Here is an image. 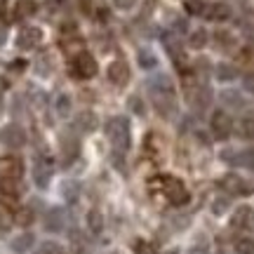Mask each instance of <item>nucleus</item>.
Returning <instances> with one entry per match:
<instances>
[{"label": "nucleus", "mask_w": 254, "mask_h": 254, "mask_svg": "<svg viewBox=\"0 0 254 254\" xmlns=\"http://www.w3.org/2000/svg\"><path fill=\"white\" fill-rule=\"evenodd\" d=\"M24 165L19 158H0V189L5 193H14L21 182Z\"/></svg>", "instance_id": "obj_1"}, {"label": "nucleus", "mask_w": 254, "mask_h": 254, "mask_svg": "<svg viewBox=\"0 0 254 254\" xmlns=\"http://www.w3.org/2000/svg\"><path fill=\"white\" fill-rule=\"evenodd\" d=\"M155 182L160 184V193H163L172 205H177V207H179V205H186L190 200V193H189V189L184 186L182 179H177V177H160V179H155Z\"/></svg>", "instance_id": "obj_2"}, {"label": "nucleus", "mask_w": 254, "mask_h": 254, "mask_svg": "<svg viewBox=\"0 0 254 254\" xmlns=\"http://www.w3.org/2000/svg\"><path fill=\"white\" fill-rule=\"evenodd\" d=\"M106 136L118 151H127L129 146V123L123 116H116L106 123Z\"/></svg>", "instance_id": "obj_3"}, {"label": "nucleus", "mask_w": 254, "mask_h": 254, "mask_svg": "<svg viewBox=\"0 0 254 254\" xmlns=\"http://www.w3.org/2000/svg\"><path fill=\"white\" fill-rule=\"evenodd\" d=\"M71 68H73V75H78V78H92V75H97V62L87 52H78V55L73 57Z\"/></svg>", "instance_id": "obj_4"}, {"label": "nucleus", "mask_w": 254, "mask_h": 254, "mask_svg": "<svg viewBox=\"0 0 254 254\" xmlns=\"http://www.w3.org/2000/svg\"><path fill=\"white\" fill-rule=\"evenodd\" d=\"M212 132L217 139H228V136L233 134V120L228 116L226 111H217L214 116H212Z\"/></svg>", "instance_id": "obj_5"}, {"label": "nucleus", "mask_w": 254, "mask_h": 254, "mask_svg": "<svg viewBox=\"0 0 254 254\" xmlns=\"http://www.w3.org/2000/svg\"><path fill=\"white\" fill-rule=\"evenodd\" d=\"M40 43H43V31L38 26H26L19 31L17 45L21 47V50H33V47H38Z\"/></svg>", "instance_id": "obj_6"}, {"label": "nucleus", "mask_w": 254, "mask_h": 254, "mask_svg": "<svg viewBox=\"0 0 254 254\" xmlns=\"http://www.w3.org/2000/svg\"><path fill=\"white\" fill-rule=\"evenodd\" d=\"M221 158H224V160H228L231 165L254 170V148H245V151H224V153H221Z\"/></svg>", "instance_id": "obj_7"}, {"label": "nucleus", "mask_w": 254, "mask_h": 254, "mask_svg": "<svg viewBox=\"0 0 254 254\" xmlns=\"http://www.w3.org/2000/svg\"><path fill=\"white\" fill-rule=\"evenodd\" d=\"M0 139H2V144L9 146V148H19V146L26 144V134H24V129L19 125H7L2 129Z\"/></svg>", "instance_id": "obj_8"}, {"label": "nucleus", "mask_w": 254, "mask_h": 254, "mask_svg": "<svg viewBox=\"0 0 254 254\" xmlns=\"http://www.w3.org/2000/svg\"><path fill=\"white\" fill-rule=\"evenodd\" d=\"M106 73H109V80L113 82V85H125V82L129 80V66H127V62H123V59L111 62Z\"/></svg>", "instance_id": "obj_9"}, {"label": "nucleus", "mask_w": 254, "mask_h": 254, "mask_svg": "<svg viewBox=\"0 0 254 254\" xmlns=\"http://www.w3.org/2000/svg\"><path fill=\"white\" fill-rule=\"evenodd\" d=\"M33 182H36L38 189H47L52 182V165L45 163V160H38L33 165Z\"/></svg>", "instance_id": "obj_10"}, {"label": "nucleus", "mask_w": 254, "mask_h": 254, "mask_svg": "<svg viewBox=\"0 0 254 254\" xmlns=\"http://www.w3.org/2000/svg\"><path fill=\"white\" fill-rule=\"evenodd\" d=\"M64 226H66V214H64V209L52 207L45 217V228L50 233H59V231H64Z\"/></svg>", "instance_id": "obj_11"}, {"label": "nucleus", "mask_w": 254, "mask_h": 254, "mask_svg": "<svg viewBox=\"0 0 254 254\" xmlns=\"http://www.w3.org/2000/svg\"><path fill=\"white\" fill-rule=\"evenodd\" d=\"M33 245H36V236H33V233H19L17 238H12L9 250L14 254H26V252H31Z\"/></svg>", "instance_id": "obj_12"}, {"label": "nucleus", "mask_w": 254, "mask_h": 254, "mask_svg": "<svg viewBox=\"0 0 254 254\" xmlns=\"http://www.w3.org/2000/svg\"><path fill=\"white\" fill-rule=\"evenodd\" d=\"M205 17L212 19V21H226L228 17H231V7H228L226 2H209V5H205Z\"/></svg>", "instance_id": "obj_13"}, {"label": "nucleus", "mask_w": 254, "mask_h": 254, "mask_svg": "<svg viewBox=\"0 0 254 254\" xmlns=\"http://www.w3.org/2000/svg\"><path fill=\"white\" fill-rule=\"evenodd\" d=\"M231 226H233V228H252L254 226V212H252V207H247V205L238 207V212L233 214V219H231Z\"/></svg>", "instance_id": "obj_14"}, {"label": "nucleus", "mask_w": 254, "mask_h": 254, "mask_svg": "<svg viewBox=\"0 0 254 254\" xmlns=\"http://www.w3.org/2000/svg\"><path fill=\"white\" fill-rule=\"evenodd\" d=\"M224 189L231 190V193H252L254 186L245 184V179H240L236 174H228L226 179H224Z\"/></svg>", "instance_id": "obj_15"}, {"label": "nucleus", "mask_w": 254, "mask_h": 254, "mask_svg": "<svg viewBox=\"0 0 254 254\" xmlns=\"http://www.w3.org/2000/svg\"><path fill=\"white\" fill-rule=\"evenodd\" d=\"M75 125H78L80 132H94L97 125H99V118L92 111H82L80 116H78V120H75Z\"/></svg>", "instance_id": "obj_16"}, {"label": "nucleus", "mask_w": 254, "mask_h": 254, "mask_svg": "<svg viewBox=\"0 0 254 254\" xmlns=\"http://www.w3.org/2000/svg\"><path fill=\"white\" fill-rule=\"evenodd\" d=\"M136 62H139V66H141L144 71H153L155 66H158V57H155L153 50L144 47V50H139V55H136Z\"/></svg>", "instance_id": "obj_17"}, {"label": "nucleus", "mask_w": 254, "mask_h": 254, "mask_svg": "<svg viewBox=\"0 0 254 254\" xmlns=\"http://www.w3.org/2000/svg\"><path fill=\"white\" fill-rule=\"evenodd\" d=\"M209 43V33L205 28H193L189 36V47L190 50H202Z\"/></svg>", "instance_id": "obj_18"}, {"label": "nucleus", "mask_w": 254, "mask_h": 254, "mask_svg": "<svg viewBox=\"0 0 254 254\" xmlns=\"http://www.w3.org/2000/svg\"><path fill=\"white\" fill-rule=\"evenodd\" d=\"M219 99H221V104H224V106H228V109H236V111H240L243 106H245V99H243L238 92H233V90L221 92V94H219Z\"/></svg>", "instance_id": "obj_19"}, {"label": "nucleus", "mask_w": 254, "mask_h": 254, "mask_svg": "<svg viewBox=\"0 0 254 254\" xmlns=\"http://www.w3.org/2000/svg\"><path fill=\"white\" fill-rule=\"evenodd\" d=\"M214 75H217L219 82H231L238 78V71H236V66H231V64H219L217 68H214Z\"/></svg>", "instance_id": "obj_20"}, {"label": "nucleus", "mask_w": 254, "mask_h": 254, "mask_svg": "<svg viewBox=\"0 0 254 254\" xmlns=\"http://www.w3.org/2000/svg\"><path fill=\"white\" fill-rule=\"evenodd\" d=\"M87 228H90L92 233H101L104 231V214H101L99 209H90L87 212Z\"/></svg>", "instance_id": "obj_21"}, {"label": "nucleus", "mask_w": 254, "mask_h": 254, "mask_svg": "<svg viewBox=\"0 0 254 254\" xmlns=\"http://www.w3.org/2000/svg\"><path fill=\"white\" fill-rule=\"evenodd\" d=\"M71 97L68 94H59L55 101V109H57V116H62V118H68V113H71Z\"/></svg>", "instance_id": "obj_22"}, {"label": "nucleus", "mask_w": 254, "mask_h": 254, "mask_svg": "<svg viewBox=\"0 0 254 254\" xmlns=\"http://www.w3.org/2000/svg\"><path fill=\"white\" fill-rule=\"evenodd\" d=\"M236 254H254V238H240L236 243Z\"/></svg>", "instance_id": "obj_23"}, {"label": "nucleus", "mask_w": 254, "mask_h": 254, "mask_svg": "<svg viewBox=\"0 0 254 254\" xmlns=\"http://www.w3.org/2000/svg\"><path fill=\"white\" fill-rule=\"evenodd\" d=\"M228 205H231V200L226 198V195H217V198H214V202H212V214H224V212H226L228 209Z\"/></svg>", "instance_id": "obj_24"}, {"label": "nucleus", "mask_w": 254, "mask_h": 254, "mask_svg": "<svg viewBox=\"0 0 254 254\" xmlns=\"http://www.w3.org/2000/svg\"><path fill=\"white\" fill-rule=\"evenodd\" d=\"M17 12L19 14H33L36 12V0H19Z\"/></svg>", "instance_id": "obj_25"}, {"label": "nucleus", "mask_w": 254, "mask_h": 254, "mask_svg": "<svg viewBox=\"0 0 254 254\" xmlns=\"http://www.w3.org/2000/svg\"><path fill=\"white\" fill-rule=\"evenodd\" d=\"M139 5V0H113V7L120 9V12H129Z\"/></svg>", "instance_id": "obj_26"}, {"label": "nucleus", "mask_w": 254, "mask_h": 254, "mask_svg": "<svg viewBox=\"0 0 254 254\" xmlns=\"http://www.w3.org/2000/svg\"><path fill=\"white\" fill-rule=\"evenodd\" d=\"M31 221H33V212H31V209H19V212H17V224L28 226Z\"/></svg>", "instance_id": "obj_27"}, {"label": "nucleus", "mask_w": 254, "mask_h": 254, "mask_svg": "<svg viewBox=\"0 0 254 254\" xmlns=\"http://www.w3.org/2000/svg\"><path fill=\"white\" fill-rule=\"evenodd\" d=\"M189 254H209V245H207V240L202 238V240H198L195 245L189 250Z\"/></svg>", "instance_id": "obj_28"}, {"label": "nucleus", "mask_w": 254, "mask_h": 254, "mask_svg": "<svg viewBox=\"0 0 254 254\" xmlns=\"http://www.w3.org/2000/svg\"><path fill=\"white\" fill-rule=\"evenodd\" d=\"M134 252L136 254H158L153 250V245H151V243H144V240H139V243L134 245Z\"/></svg>", "instance_id": "obj_29"}, {"label": "nucleus", "mask_w": 254, "mask_h": 254, "mask_svg": "<svg viewBox=\"0 0 254 254\" xmlns=\"http://www.w3.org/2000/svg\"><path fill=\"white\" fill-rule=\"evenodd\" d=\"M38 254H59V245H57V243H43V247L38 250Z\"/></svg>", "instance_id": "obj_30"}, {"label": "nucleus", "mask_w": 254, "mask_h": 254, "mask_svg": "<svg viewBox=\"0 0 254 254\" xmlns=\"http://www.w3.org/2000/svg\"><path fill=\"white\" fill-rule=\"evenodd\" d=\"M129 104H132V111H134L136 116H144V113H146V106L141 104V99H139V97H132V99H129Z\"/></svg>", "instance_id": "obj_31"}, {"label": "nucleus", "mask_w": 254, "mask_h": 254, "mask_svg": "<svg viewBox=\"0 0 254 254\" xmlns=\"http://www.w3.org/2000/svg\"><path fill=\"white\" fill-rule=\"evenodd\" d=\"M62 193L66 195L68 200H75V195H78V189H75V184H64Z\"/></svg>", "instance_id": "obj_32"}, {"label": "nucleus", "mask_w": 254, "mask_h": 254, "mask_svg": "<svg viewBox=\"0 0 254 254\" xmlns=\"http://www.w3.org/2000/svg\"><path fill=\"white\" fill-rule=\"evenodd\" d=\"M240 132H243L245 136H254V120H245L243 127H240Z\"/></svg>", "instance_id": "obj_33"}, {"label": "nucleus", "mask_w": 254, "mask_h": 254, "mask_svg": "<svg viewBox=\"0 0 254 254\" xmlns=\"http://www.w3.org/2000/svg\"><path fill=\"white\" fill-rule=\"evenodd\" d=\"M243 82H245V90L254 92V71L245 73V78H243Z\"/></svg>", "instance_id": "obj_34"}, {"label": "nucleus", "mask_w": 254, "mask_h": 254, "mask_svg": "<svg viewBox=\"0 0 254 254\" xmlns=\"http://www.w3.org/2000/svg\"><path fill=\"white\" fill-rule=\"evenodd\" d=\"M2 40H5V31H0V45H2Z\"/></svg>", "instance_id": "obj_35"}, {"label": "nucleus", "mask_w": 254, "mask_h": 254, "mask_svg": "<svg viewBox=\"0 0 254 254\" xmlns=\"http://www.w3.org/2000/svg\"><path fill=\"white\" fill-rule=\"evenodd\" d=\"M217 254H228V252H226V250H219V252H217Z\"/></svg>", "instance_id": "obj_36"}, {"label": "nucleus", "mask_w": 254, "mask_h": 254, "mask_svg": "<svg viewBox=\"0 0 254 254\" xmlns=\"http://www.w3.org/2000/svg\"><path fill=\"white\" fill-rule=\"evenodd\" d=\"M0 116H2V99H0Z\"/></svg>", "instance_id": "obj_37"}]
</instances>
